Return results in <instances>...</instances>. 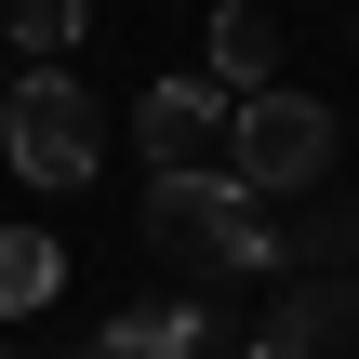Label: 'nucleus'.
I'll list each match as a JSON object with an SVG mask.
<instances>
[{
  "mask_svg": "<svg viewBox=\"0 0 359 359\" xmlns=\"http://www.w3.org/2000/svg\"><path fill=\"white\" fill-rule=\"evenodd\" d=\"M147 240L200 280H266L280 266V226L253 213V187L213 160V173H147Z\"/></svg>",
  "mask_w": 359,
  "mask_h": 359,
  "instance_id": "f257e3e1",
  "label": "nucleus"
},
{
  "mask_svg": "<svg viewBox=\"0 0 359 359\" xmlns=\"http://www.w3.org/2000/svg\"><path fill=\"white\" fill-rule=\"evenodd\" d=\"M0 160H13L27 187H93V160H107V107H93V80L27 67V80L0 93Z\"/></svg>",
  "mask_w": 359,
  "mask_h": 359,
  "instance_id": "f03ea898",
  "label": "nucleus"
},
{
  "mask_svg": "<svg viewBox=\"0 0 359 359\" xmlns=\"http://www.w3.org/2000/svg\"><path fill=\"white\" fill-rule=\"evenodd\" d=\"M226 173H240L253 200L320 187V173H333V107H320V93H293V80L240 93V120H226Z\"/></svg>",
  "mask_w": 359,
  "mask_h": 359,
  "instance_id": "7ed1b4c3",
  "label": "nucleus"
},
{
  "mask_svg": "<svg viewBox=\"0 0 359 359\" xmlns=\"http://www.w3.org/2000/svg\"><path fill=\"white\" fill-rule=\"evenodd\" d=\"M226 120H240V93H226L213 67L133 93V147H147V173H213V160H226Z\"/></svg>",
  "mask_w": 359,
  "mask_h": 359,
  "instance_id": "20e7f679",
  "label": "nucleus"
},
{
  "mask_svg": "<svg viewBox=\"0 0 359 359\" xmlns=\"http://www.w3.org/2000/svg\"><path fill=\"white\" fill-rule=\"evenodd\" d=\"M253 359H359V280H346V266L293 280V293L253 320Z\"/></svg>",
  "mask_w": 359,
  "mask_h": 359,
  "instance_id": "39448f33",
  "label": "nucleus"
},
{
  "mask_svg": "<svg viewBox=\"0 0 359 359\" xmlns=\"http://www.w3.org/2000/svg\"><path fill=\"white\" fill-rule=\"evenodd\" d=\"M67 359H240V346H226V320H213V306H187V293H173V306H120L107 333H80Z\"/></svg>",
  "mask_w": 359,
  "mask_h": 359,
  "instance_id": "423d86ee",
  "label": "nucleus"
},
{
  "mask_svg": "<svg viewBox=\"0 0 359 359\" xmlns=\"http://www.w3.org/2000/svg\"><path fill=\"white\" fill-rule=\"evenodd\" d=\"M213 80H226V93H266V80H280V27H266L253 0H213Z\"/></svg>",
  "mask_w": 359,
  "mask_h": 359,
  "instance_id": "0eeeda50",
  "label": "nucleus"
},
{
  "mask_svg": "<svg viewBox=\"0 0 359 359\" xmlns=\"http://www.w3.org/2000/svg\"><path fill=\"white\" fill-rule=\"evenodd\" d=\"M53 293H67V253L40 226H0V320H40Z\"/></svg>",
  "mask_w": 359,
  "mask_h": 359,
  "instance_id": "6e6552de",
  "label": "nucleus"
},
{
  "mask_svg": "<svg viewBox=\"0 0 359 359\" xmlns=\"http://www.w3.org/2000/svg\"><path fill=\"white\" fill-rule=\"evenodd\" d=\"M280 266H293V280L359 266V200H346V213H293V226H280Z\"/></svg>",
  "mask_w": 359,
  "mask_h": 359,
  "instance_id": "1a4fd4ad",
  "label": "nucleus"
},
{
  "mask_svg": "<svg viewBox=\"0 0 359 359\" xmlns=\"http://www.w3.org/2000/svg\"><path fill=\"white\" fill-rule=\"evenodd\" d=\"M80 13H93V0H13V40H27V67H67Z\"/></svg>",
  "mask_w": 359,
  "mask_h": 359,
  "instance_id": "9d476101",
  "label": "nucleus"
},
{
  "mask_svg": "<svg viewBox=\"0 0 359 359\" xmlns=\"http://www.w3.org/2000/svg\"><path fill=\"white\" fill-rule=\"evenodd\" d=\"M0 359H27V346H13V333H0Z\"/></svg>",
  "mask_w": 359,
  "mask_h": 359,
  "instance_id": "9b49d317",
  "label": "nucleus"
},
{
  "mask_svg": "<svg viewBox=\"0 0 359 359\" xmlns=\"http://www.w3.org/2000/svg\"><path fill=\"white\" fill-rule=\"evenodd\" d=\"M346 40H359V0H346Z\"/></svg>",
  "mask_w": 359,
  "mask_h": 359,
  "instance_id": "f8f14e48",
  "label": "nucleus"
}]
</instances>
